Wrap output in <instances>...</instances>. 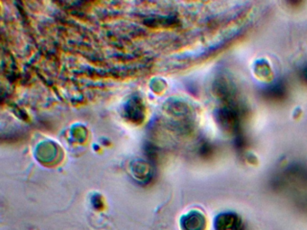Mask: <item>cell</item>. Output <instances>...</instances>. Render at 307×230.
Returning <instances> with one entry per match:
<instances>
[{
    "label": "cell",
    "instance_id": "cell-2",
    "mask_svg": "<svg viewBox=\"0 0 307 230\" xmlns=\"http://www.w3.org/2000/svg\"><path fill=\"white\" fill-rule=\"evenodd\" d=\"M217 230H241L240 218L235 214H223L216 221Z\"/></svg>",
    "mask_w": 307,
    "mask_h": 230
},
{
    "label": "cell",
    "instance_id": "cell-1",
    "mask_svg": "<svg viewBox=\"0 0 307 230\" xmlns=\"http://www.w3.org/2000/svg\"><path fill=\"white\" fill-rule=\"evenodd\" d=\"M181 227L183 230H205V219L198 212H193L182 218Z\"/></svg>",
    "mask_w": 307,
    "mask_h": 230
}]
</instances>
